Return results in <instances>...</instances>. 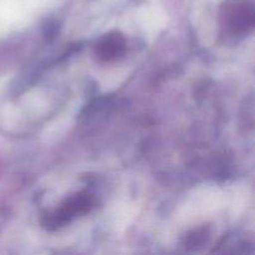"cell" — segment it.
<instances>
[{"instance_id":"cell-3","label":"cell","mask_w":255,"mask_h":255,"mask_svg":"<svg viewBox=\"0 0 255 255\" xmlns=\"http://www.w3.org/2000/svg\"><path fill=\"white\" fill-rule=\"evenodd\" d=\"M125 50V40L120 35H107L97 45V54L105 60L115 59Z\"/></svg>"},{"instance_id":"cell-2","label":"cell","mask_w":255,"mask_h":255,"mask_svg":"<svg viewBox=\"0 0 255 255\" xmlns=\"http://www.w3.org/2000/svg\"><path fill=\"white\" fill-rule=\"evenodd\" d=\"M254 10L253 4L247 0H237L228 10L229 27L233 32L247 31L248 27L253 26Z\"/></svg>"},{"instance_id":"cell-1","label":"cell","mask_w":255,"mask_h":255,"mask_svg":"<svg viewBox=\"0 0 255 255\" xmlns=\"http://www.w3.org/2000/svg\"><path fill=\"white\" fill-rule=\"evenodd\" d=\"M92 208V197L87 193H80L67 199L66 203L51 214L44 217V226L49 229H56L69 223L76 216L87 213Z\"/></svg>"}]
</instances>
